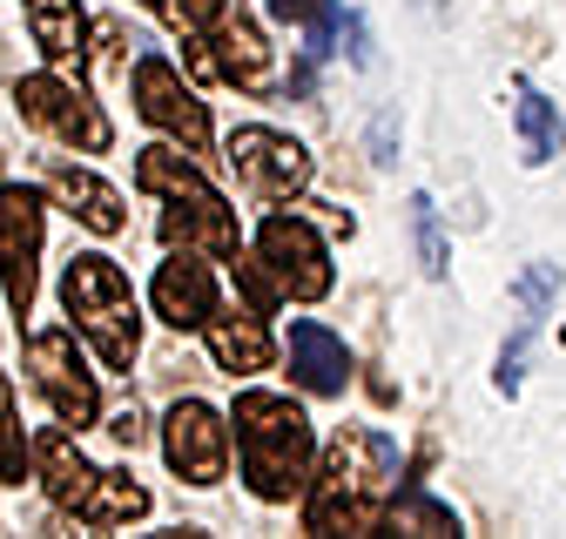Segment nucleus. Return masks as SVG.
<instances>
[{
  "label": "nucleus",
  "instance_id": "24",
  "mask_svg": "<svg viewBox=\"0 0 566 539\" xmlns=\"http://www.w3.org/2000/svg\"><path fill=\"white\" fill-rule=\"evenodd\" d=\"M223 8H230V0H163V14H169V28H176L182 41H189V34H209Z\"/></svg>",
  "mask_w": 566,
  "mask_h": 539
},
{
  "label": "nucleus",
  "instance_id": "7",
  "mask_svg": "<svg viewBox=\"0 0 566 539\" xmlns=\"http://www.w3.org/2000/svg\"><path fill=\"white\" fill-rule=\"evenodd\" d=\"M14 102H21V115H28L41 135H54L61 149L102 156V149L115 142V128H108V115L95 108V95L75 88V82H61V75H21V82H14Z\"/></svg>",
  "mask_w": 566,
  "mask_h": 539
},
{
  "label": "nucleus",
  "instance_id": "6",
  "mask_svg": "<svg viewBox=\"0 0 566 539\" xmlns=\"http://www.w3.org/2000/svg\"><path fill=\"white\" fill-rule=\"evenodd\" d=\"M223 162L237 169V182L263 202H291L311 189V149L283 128H263V121H243L223 135Z\"/></svg>",
  "mask_w": 566,
  "mask_h": 539
},
{
  "label": "nucleus",
  "instance_id": "2",
  "mask_svg": "<svg viewBox=\"0 0 566 539\" xmlns=\"http://www.w3.org/2000/svg\"><path fill=\"white\" fill-rule=\"evenodd\" d=\"M237 458H243V486L263 506L297 499L311 465H317V432L304 419V404H291L283 391H237Z\"/></svg>",
  "mask_w": 566,
  "mask_h": 539
},
{
  "label": "nucleus",
  "instance_id": "26",
  "mask_svg": "<svg viewBox=\"0 0 566 539\" xmlns=\"http://www.w3.org/2000/svg\"><path fill=\"white\" fill-rule=\"evenodd\" d=\"M270 14H276V21H304L311 0H270Z\"/></svg>",
  "mask_w": 566,
  "mask_h": 539
},
{
  "label": "nucleus",
  "instance_id": "9",
  "mask_svg": "<svg viewBox=\"0 0 566 539\" xmlns=\"http://www.w3.org/2000/svg\"><path fill=\"white\" fill-rule=\"evenodd\" d=\"M41 236H48V202L28 182H0V290L28 317L41 284Z\"/></svg>",
  "mask_w": 566,
  "mask_h": 539
},
{
  "label": "nucleus",
  "instance_id": "19",
  "mask_svg": "<svg viewBox=\"0 0 566 539\" xmlns=\"http://www.w3.org/2000/svg\"><path fill=\"white\" fill-rule=\"evenodd\" d=\"M75 519L95 526V532L135 526V519H149V493H142L128 472H95V486H88V499L75 506Z\"/></svg>",
  "mask_w": 566,
  "mask_h": 539
},
{
  "label": "nucleus",
  "instance_id": "16",
  "mask_svg": "<svg viewBox=\"0 0 566 539\" xmlns=\"http://www.w3.org/2000/svg\"><path fill=\"white\" fill-rule=\"evenodd\" d=\"M291 378L311 391V398H337L350 384V351L344 337H331L324 324H291Z\"/></svg>",
  "mask_w": 566,
  "mask_h": 539
},
{
  "label": "nucleus",
  "instance_id": "23",
  "mask_svg": "<svg viewBox=\"0 0 566 539\" xmlns=\"http://www.w3.org/2000/svg\"><path fill=\"white\" fill-rule=\"evenodd\" d=\"M520 128H526V162H546L553 149H559V128H553V108L533 95V88H520Z\"/></svg>",
  "mask_w": 566,
  "mask_h": 539
},
{
  "label": "nucleus",
  "instance_id": "18",
  "mask_svg": "<svg viewBox=\"0 0 566 539\" xmlns=\"http://www.w3.org/2000/svg\"><path fill=\"white\" fill-rule=\"evenodd\" d=\"M28 8V34L34 47L54 61V67H75L88 54V14H82V0H21Z\"/></svg>",
  "mask_w": 566,
  "mask_h": 539
},
{
  "label": "nucleus",
  "instance_id": "25",
  "mask_svg": "<svg viewBox=\"0 0 566 539\" xmlns=\"http://www.w3.org/2000/svg\"><path fill=\"white\" fill-rule=\"evenodd\" d=\"M108 432H115L122 445H142V438H149V425H142V412H135V404H122V412L108 419Z\"/></svg>",
  "mask_w": 566,
  "mask_h": 539
},
{
  "label": "nucleus",
  "instance_id": "17",
  "mask_svg": "<svg viewBox=\"0 0 566 539\" xmlns=\"http://www.w3.org/2000/svg\"><path fill=\"white\" fill-rule=\"evenodd\" d=\"M28 465L41 472L48 499H54V506H67V512H75V506L88 499V486H95V465L82 458V445L67 438L61 425H54V432H41V438H28Z\"/></svg>",
  "mask_w": 566,
  "mask_h": 539
},
{
  "label": "nucleus",
  "instance_id": "12",
  "mask_svg": "<svg viewBox=\"0 0 566 539\" xmlns=\"http://www.w3.org/2000/svg\"><path fill=\"white\" fill-rule=\"evenodd\" d=\"M189 67L202 82H237V88H250V95H263L270 82H276V61H270V41H263V28L250 21V14H217V41H202V34H189Z\"/></svg>",
  "mask_w": 566,
  "mask_h": 539
},
{
  "label": "nucleus",
  "instance_id": "14",
  "mask_svg": "<svg viewBox=\"0 0 566 539\" xmlns=\"http://www.w3.org/2000/svg\"><path fill=\"white\" fill-rule=\"evenodd\" d=\"M202 337H209V358H217L230 378H250V371H270L276 358V337L263 330V310H209L202 317Z\"/></svg>",
  "mask_w": 566,
  "mask_h": 539
},
{
  "label": "nucleus",
  "instance_id": "22",
  "mask_svg": "<svg viewBox=\"0 0 566 539\" xmlns=\"http://www.w3.org/2000/svg\"><path fill=\"white\" fill-rule=\"evenodd\" d=\"M0 479H28V432H21V412H14V391L0 378Z\"/></svg>",
  "mask_w": 566,
  "mask_h": 539
},
{
  "label": "nucleus",
  "instance_id": "5",
  "mask_svg": "<svg viewBox=\"0 0 566 539\" xmlns=\"http://www.w3.org/2000/svg\"><path fill=\"white\" fill-rule=\"evenodd\" d=\"M28 371H34V391L48 398V412L61 419V425H95V412H102V384H95V371H88V358L75 351V330L67 324H41L34 337H28Z\"/></svg>",
  "mask_w": 566,
  "mask_h": 539
},
{
  "label": "nucleus",
  "instance_id": "13",
  "mask_svg": "<svg viewBox=\"0 0 566 539\" xmlns=\"http://www.w3.org/2000/svg\"><path fill=\"white\" fill-rule=\"evenodd\" d=\"M149 304H156V317H163L169 330H202V317L217 310V270H209V256L176 250V256L156 270Z\"/></svg>",
  "mask_w": 566,
  "mask_h": 539
},
{
  "label": "nucleus",
  "instance_id": "20",
  "mask_svg": "<svg viewBox=\"0 0 566 539\" xmlns=\"http://www.w3.org/2000/svg\"><path fill=\"white\" fill-rule=\"evenodd\" d=\"M385 526H391V532H459V512H452V506H439L424 486H405V493H391Z\"/></svg>",
  "mask_w": 566,
  "mask_h": 539
},
{
  "label": "nucleus",
  "instance_id": "8",
  "mask_svg": "<svg viewBox=\"0 0 566 539\" xmlns=\"http://www.w3.org/2000/svg\"><path fill=\"white\" fill-rule=\"evenodd\" d=\"M163 458L182 486H223L230 472V419L209 398H176L163 419Z\"/></svg>",
  "mask_w": 566,
  "mask_h": 539
},
{
  "label": "nucleus",
  "instance_id": "10",
  "mask_svg": "<svg viewBox=\"0 0 566 539\" xmlns=\"http://www.w3.org/2000/svg\"><path fill=\"white\" fill-rule=\"evenodd\" d=\"M256 263L276 284V297H291V304H317L331 290V250L304 216H270L256 230Z\"/></svg>",
  "mask_w": 566,
  "mask_h": 539
},
{
  "label": "nucleus",
  "instance_id": "1",
  "mask_svg": "<svg viewBox=\"0 0 566 539\" xmlns=\"http://www.w3.org/2000/svg\"><path fill=\"white\" fill-rule=\"evenodd\" d=\"M398 438L371 425H344L324 445V465L311 472V499H304V532H378L385 506L398 493Z\"/></svg>",
  "mask_w": 566,
  "mask_h": 539
},
{
  "label": "nucleus",
  "instance_id": "15",
  "mask_svg": "<svg viewBox=\"0 0 566 539\" xmlns=\"http://www.w3.org/2000/svg\"><path fill=\"white\" fill-rule=\"evenodd\" d=\"M48 182H54V195L67 202V216H75L82 230H95V236H122V230H128L122 195H115V189H108L95 169H75V162L48 156Z\"/></svg>",
  "mask_w": 566,
  "mask_h": 539
},
{
  "label": "nucleus",
  "instance_id": "11",
  "mask_svg": "<svg viewBox=\"0 0 566 539\" xmlns=\"http://www.w3.org/2000/svg\"><path fill=\"white\" fill-rule=\"evenodd\" d=\"M135 115L149 128H163L169 142H182L189 156L209 149V108L196 102V88L182 82V67L169 54H142L135 61Z\"/></svg>",
  "mask_w": 566,
  "mask_h": 539
},
{
  "label": "nucleus",
  "instance_id": "21",
  "mask_svg": "<svg viewBox=\"0 0 566 539\" xmlns=\"http://www.w3.org/2000/svg\"><path fill=\"white\" fill-rule=\"evenodd\" d=\"M411 236H418V263H424V277H446L452 270V250L439 236V210H432V195H411Z\"/></svg>",
  "mask_w": 566,
  "mask_h": 539
},
{
  "label": "nucleus",
  "instance_id": "3",
  "mask_svg": "<svg viewBox=\"0 0 566 539\" xmlns=\"http://www.w3.org/2000/svg\"><path fill=\"white\" fill-rule=\"evenodd\" d=\"M135 182L169 202V210H163V243L169 250H196L209 263H237L243 256V230L230 216V202L202 182V169L182 149H169V142L142 149L135 156Z\"/></svg>",
  "mask_w": 566,
  "mask_h": 539
},
{
  "label": "nucleus",
  "instance_id": "4",
  "mask_svg": "<svg viewBox=\"0 0 566 539\" xmlns=\"http://www.w3.org/2000/svg\"><path fill=\"white\" fill-rule=\"evenodd\" d=\"M61 304H67V317H75V330L102 351L108 371H128L142 358V310H135V290H128V277H122L115 256H102V250L67 256V270H61Z\"/></svg>",
  "mask_w": 566,
  "mask_h": 539
}]
</instances>
